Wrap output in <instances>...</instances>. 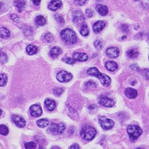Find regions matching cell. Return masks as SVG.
I'll return each mask as SVG.
<instances>
[{
	"mask_svg": "<svg viewBox=\"0 0 149 149\" xmlns=\"http://www.w3.org/2000/svg\"><path fill=\"white\" fill-rule=\"evenodd\" d=\"M44 106L46 107V109L49 111H53L56 107V102L53 100H51L49 99H46L44 101Z\"/></svg>",
	"mask_w": 149,
	"mask_h": 149,
	"instance_id": "obj_17",
	"label": "cell"
},
{
	"mask_svg": "<svg viewBox=\"0 0 149 149\" xmlns=\"http://www.w3.org/2000/svg\"><path fill=\"white\" fill-rule=\"evenodd\" d=\"M11 17H12V19L14 22H18V20H19V18H18V17L17 16V15H16V14H13V15H12V16H11Z\"/></svg>",
	"mask_w": 149,
	"mask_h": 149,
	"instance_id": "obj_41",
	"label": "cell"
},
{
	"mask_svg": "<svg viewBox=\"0 0 149 149\" xmlns=\"http://www.w3.org/2000/svg\"><path fill=\"white\" fill-rule=\"evenodd\" d=\"M87 0H74V3L78 6H83L86 3Z\"/></svg>",
	"mask_w": 149,
	"mask_h": 149,
	"instance_id": "obj_39",
	"label": "cell"
},
{
	"mask_svg": "<svg viewBox=\"0 0 149 149\" xmlns=\"http://www.w3.org/2000/svg\"><path fill=\"white\" fill-rule=\"evenodd\" d=\"M143 74L144 77L147 80H148L149 79V70H148V69L144 70L143 72Z\"/></svg>",
	"mask_w": 149,
	"mask_h": 149,
	"instance_id": "obj_40",
	"label": "cell"
},
{
	"mask_svg": "<svg viewBox=\"0 0 149 149\" xmlns=\"http://www.w3.org/2000/svg\"><path fill=\"white\" fill-rule=\"evenodd\" d=\"M99 123L101 126V127L106 130H109L113 128L114 126V122L111 120V119L107 118L106 117L102 116L99 119Z\"/></svg>",
	"mask_w": 149,
	"mask_h": 149,
	"instance_id": "obj_6",
	"label": "cell"
},
{
	"mask_svg": "<svg viewBox=\"0 0 149 149\" xmlns=\"http://www.w3.org/2000/svg\"><path fill=\"white\" fill-rule=\"evenodd\" d=\"M85 14L88 18H91L94 16V12L91 9H87L85 11Z\"/></svg>",
	"mask_w": 149,
	"mask_h": 149,
	"instance_id": "obj_37",
	"label": "cell"
},
{
	"mask_svg": "<svg viewBox=\"0 0 149 149\" xmlns=\"http://www.w3.org/2000/svg\"><path fill=\"white\" fill-rule=\"evenodd\" d=\"M7 81H8V77L6 74H0V87H4L5 85H6Z\"/></svg>",
	"mask_w": 149,
	"mask_h": 149,
	"instance_id": "obj_27",
	"label": "cell"
},
{
	"mask_svg": "<svg viewBox=\"0 0 149 149\" xmlns=\"http://www.w3.org/2000/svg\"><path fill=\"white\" fill-rule=\"evenodd\" d=\"M37 125L40 128H45L49 125V121L45 118L40 119L37 121Z\"/></svg>",
	"mask_w": 149,
	"mask_h": 149,
	"instance_id": "obj_24",
	"label": "cell"
},
{
	"mask_svg": "<svg viewBox=\"0 0 149 149\" xmlns=\"http://www.w3.org/2000/svg\"><path fill=\"white\" fill-rule=\"evenodd\" d=\"M127 56L130 58H132V59L135 58L138 56H139V52L133 49H130L127 51Z\"/></svg>",
	"mask_w": 149,
	"mask_h": 149,
	"instance_id": "obj_26",
	"label": "cell"
},
{
	"mask_svg": "<svg viewBox=\"0 0 149 149\" xmlns=\"http://www.w3.org/2000/svg\"><path fill=\"white\" fill-rule=\"evenodd\" d=\"M96 134V130L90 126H84L80 131L81 137L86 141H91L94 139Z\"/></svg>",
	"mask_w": 149,
	"mask_h": 149,
	"instance_id": "obj_3",
	"label": "cell"
},
{
	"mask_svg": "<svg viewBox=\"0 0 149 149\" xmlns=\"http://www.w3.org/2000/svg\"><path fill=\"white\" fill-rule=\"evenodd\" d=\"M99 103L100 105H101L104 107H111L114 106V102L113 100L108 98L107 97H101L99 99Z\"/></svg>",
	"mask_w": 149,
	"mask_h": 149,
	"instance_id": "obj_11",
	"label": "cell"
},
{
	"mask_svg": "<svg viewBox=\"0 0 149 149\" xmlns=\"http://www.w3.org/2000/svg\"><path fill=\"white\" fill-rule=\"evenodd\" d=\"M85 85H86L87 87H95L97 86L96 84L92 80H90V81H87V82L85 84Z\"/></svg>",
	"mask_w": 149,
	"mask_h": 149,
	"instance_id": "obj_38",
	"label": "cell"
},
{
	"mask_svg": "<svg viewBox=\"0 0 149 149\" xmlns=\"http://www.w3.org/2000/svg\"><path fill=\"white\" fill-rule=\"evenodd\" d=\"M37 51H38L37 47L36 46L32 45V44L27 46V48H26V51L29 55H33L36 54L37 53Z\"/></svg>",
	"mask_w": 149,
	"mask_h": 149,
	"instance_id": "obj_22",
	"label": "cell"
},
{
	"mask_svg": "<svg viewBox=\"0 0 149 149\" xmlns=\"http://www.w3.org/2000/svg\"><path fill=\"white\" fill-rule=\"evenodd\" d=\"M80 33L83 36H87L89 34V29L87 25H83L80 29Z\"/></svg>",
	"mask_w": 149,
	"mask_h": 149,
	"instance_id": "obj_28",
	"label": "cell"
},
{
	"mask_svg": "<svg viewBox=\"0 0 149 149\" xmlns=\"http://www.w3.org/2000/svg\"><path fill=\"white\" fill-rule=\"evenodd\" d=\"M96 10L102 16H106L108 13V8L104 5H97L96 6Z\"/></svg>",
	"mask_w": 149,
	"mask_h": 149,
	"instance_id": "obj_18",
	"label": "cell"
},
{
	"mask_svg": "<svg viewBox=\"0 0 149 149\" xmlns=\"http://www.w3.org/2000/svg\"><path fill=\"white\" fill-rule=\"evenodd\" d=\"M61 37L62 39L68 44H75L78 40L75 32L70 29L63 30L61 32Z\"/></svg>",
	"mask_w": 149,
	"mask_h": 149,
	"instance_id": "obj_2",
	"label": "cell"
},
{
	"mask_svg": "<svg viewBox=\"0 0 149 149\" xmlns=\"http://www.w3.org/2000/svg\"><path fill=\"white\" fill-rule=\"evenodd\" d=\"M65 125L63 123H60L59 124L53 123L48 128L47 132L54 135H61L65 132Z\"/></svg>",
	"mask_w": 149,
	"mask_h": 149,
	"instance_id": "obj_5",
	"label": "cell"
},
{
	"mask_svg": "<svg viewBox=\"0 0 149 149\" xmlns=\"http://www.w3.org/2000/svg\"><path fill=\"white\" fill-rule=\"evenodd\" d=\"M125 94L128 99H133L136 98L138 95V92L135 88L129 87L126 88L125 91Z\"/></svg>",
	"mask_w": 149,
	"mask_h": 149,
	"instance_id": "obj_13",
	"label": "cell"
},
{
	"mask_svg": "<svg viewBox=\"0 0 149 149\" xmlns=\"http://www.w3.org/2000/svg\"><path fill=\"white\" fill-rule=\"evenodd\" d=\"M37 145L33 141H30V142H27L25 143V148L27 149H34L36 148Z\"/></svg>",
	"mask_w": 149,
	"mask_h": 149,
	"instance_id": "obj_31",
	"label": "cell"
},
{
	"mask_svg": "<svg viewBox=\"0 0 149 149\" xmlns=\"http://www.w3.org/2000/svg\"><path fill=\"white\" fill-rule=\"evenodd\" d=\"M62 5L61 0H53L48 5V8L52 11H56L59 9Z\"/></svg>",
	"mask_w": 149,
	"mask_h": 149,
	"instance_id": "obj_14",
	"label": "cell"
},
{
	"mask_svg": "<svg viewBox=\"0 0 149 149\" xmlns=\"http://www.w3.org/2000/svg\"><path fill=\"white\" fill-rule=\"evenodd\" d=\"M63 92V89L61 88L56 87L53 89V93L55 95H60Z\"/></svg>",
	"mask_w": 149,
	"mask_h": 149,
	"instance_id": "obj_35",
	"label": "cell"
},
{
	"mask_svg": "<svg viewBox=\"0 0 149 149\" xmlns=\"http://www.w3.org/2000/svg\"><path fill=\"white\" fill-rule=\"evenodd\" d=\"M87 74L91 76L95 77L100 80V82L105 87L109 86L111 80L109 76H107L106 74H103L100 73L99 70L96 67H92V68H88L87 70Z\"/></svg>",
	"mask_w": 149,
	"mask_h": 149,
	"instance_id": "obj_1",
	"label": "cell"
},
{
	"mask_svg": "<svg viewBox=\"0 0 149 149\" xmlns=\"http://www.w3.org/2000/svg\"><path fill=\"white\" fill-rule=\"evenodd\" d=\"M94 46H95V47L97 49H99V50L101 49L102 47V42H101V40H99V39L95 40V42H94Z\"/></svg>",
	"mask_w": 149,
	"mask_h": 149,
	"instance_id": "obj_36",
	"label": "cell"
},
{
	"mask_svg": "<svg viewBox=\"0 0 149 149\" xmlns=\"http://www.w3.org/2000/svg\"><path fill=\"white\" fill-rule=\"evenodd\" d=\"M36 23L39 26H43L46 24V19L45 18L42 16L39 15L36 18Z\"/></svg>",
	"mask_w": 149,
	"mask_h": 149,
	"instance_id": "obj_25",
	"label": "cell"
},
{
	"mask_svg": "<svg viewBox=\"0 0 149 149\" xmlns=\"http://www.w3.org/2000/svg\"><path fill=\"white\" fill-rule=\"evenodd\" d=\"M44 39L48 42H51L53 40V36L50 33H47L44 35Z\"/></svg>",
	"mask_w": 149,
	"mask_h": 149,
	"instance_id": "obj_34",
	"label": "cell"
},
{
	"mask_svg": "<svg viewBox=\"0 0 149 149\" xmlns=\"http://www.w3.org/2000/svg\"><path fill=\"white\" fill-rule=\"evenodd\" d=\"M106 54L109 58H116L118 57L119 54H120V50H119L118 47H109L106 50Z\"/></svg>",
	"mask_w": 149,
	"mask_h": 149,
	"instance_id": "obj_12",
	"label": "cell"
},
{
	"mask_svg": "<svg viewBox=\"0 0 149 149\" xmlns=\"http://www.w3.org/2000/svg\"><path fill=\"white\" fill-rule=\"evenodd\" d=\"M12 120L14 124L19 128H24L26 125V121L24 119L18 115H13Z\"/></svg>",
	"mask_w": 149,
	"mask_h": 149,
	"instance_id": "obj_10",
	"label": "cell"
},
{
	"mask_svg": "<svg viewBox=\"0 0 149 149\" xmlns=\"http://www.w3.org/2000/svg\"><path fill=\"white\" fill-rule=\"evenodd\" d=\"M13 4L16 6L18 12H21L25 6V2L24 0H16L14 1Z\"/></svg>",
	"mask_w": 149,
	"mask_h": 149,
	"instance_id": "obj_21",
	"label": "cell"
},
{
	"mask_svg": "<svg viewBox=\"0 0 149 149\" xmlns=\"http://www.w3.org/2000/svg\"><path fill=\"white\" fill-rule=\"evenodd\" d=\"M0 36L3 39H8L10 36V32L5 27H0Z\"/></svg>",
	"mask_w": 149,
	"mask_h": 149,
	"instance_id": "obj_23",
	"label": "cell"
},
{
	"mask_svg": "<svg viewBox=\"0 0 149 149\" xmlns=\"http://www.w3.org/2000/svg\"><path fill=\"white\" fill-rule=\"evenodd\" d=\"M73 58L75 59V60L79 61H86L88 60V57L87 54L84 53H74L73 55Z\"/></svg>",
	"mask_w": 149,
	"mask_h": 149,
	"instance_id": "obj_16",
	"label": "cell"
},
{
	"mask_svg": "<svg viewBox=\"0 0 149 149\" xmlns=\"http://www.w3.org/2000/svg\"><path fill=\"white\" fill-rule=\"evenodd\" d=\"M127 132L131 141H135L142 133V130L138 126L130 125L128 127Z\"/></svg>",
	"mask_w": 149,
	"mask_h": 149,
	"instance_id": "obj_4",
	"label": "cell"
},
{
	"mask_svg": "<svg viewBox=\"0 0 149 149\" xmlns=\"http://www.w3.org/2000/svg\"><path fill=\"white\" fill-rule=\"evenodd\" d=\"M3 7V4L2 3H0V10H1Z\"/></svg>",
	"mask_w": 149,
	"mask_h": 149,
	"instance_id": "obj_44",
	"label": "cell"
},
{
	"mask_svg": "<svg viewBox=\"0 0 149 149\" xmlns=\"http://www.w3.org/2000/svg\"><path fill=\"white\" fill-rule=\"evenodd\" d=\"M32 1L35 5H39L40 3V1H41V0H32Z\"/></svg>",
	"mask_w": 149,
	"mask_h": 149,
	"instance_id": "obj_43",
	"label": "cell"
},
{
	"mask_svg": "<svg viewBox=\"0 0 149 149\" xmlns=\"http://www.w3.org/2000/svg\"><path fill=\"white\" fill-rule=\"evenodd\" d=\"M30 111H31V116L33 117H39L42 114L41 107L39 105H37V104H33V105L31 106V108H30Z\"/></svg>",
	"mask_w": 149,
	"mask_h": 149,
	"instance_id": "obj_8",
	"label": "cell"
},
{
	"mask_svg": "<svg viewBox=\"0 0 149 149\" xmlns=\"http://www.w3.org/2000/svg\"><path fill=\"white\" fill-rule=\"evenodd\" d=\"M73 75L72 73H70L66 71H61L59 72L56 76L57 80L60 82H68L72 79Z\"/></svg>",
	"mask_w": 149,
	"mask_h": 149,
	"instance_id": "obj_7",
	"label": "cell"
},
{
	"mask_svg": "<svg viewBox=\"0 0 149 149\" xmlns=\"http://www.w3.org/2000/svg\"><path fill=\"white\" fill-rule=\"evenodd\" d=\"M105 66L107 68V70L110 71V72H114V71L117 70L118 68L117 63L116 62L112 61H107L105 63Z\"/></svg>",
	"mask_w": 149,
	"mask_h": 149,
	"instance_id": "obj_19",
	"label": "cell"
},
{
	"mask_svg": "<svg viewBox=\"0 0 149 149\" xmlns=\"http://www.w3.org/2000/svg\"><path fill=\"white\" fill-rule=\"evenodd\" d=\"M62 61L63 62L67 63V64H69V65H73L76 62L75 59L73 58H70V57L63 58L62 59Z\"/></svg>",
	"mask_w": 149,
	"mask_h": 149,
	"instance_id": "obj_30",
	"label": "cell"
},
{
	"mask_svg": "<svg viewBox=\"0 0 149 149\" xmlns=\"http://www.w3.org/2000/svg\"><path fill=\"white\" fill-rule=\"evenodd\" d=\"M1 114H2V110H1V109H0V116H1Z\"/></svg>",
	"mask_w": 149,
	"mask_h": 149,
	"instance_id": "obj_45",
	"label": "cell"
},
{
	"mask_svg": "<svg viewBox=\"0 0 149 149\" xmlns=\"http://www.w3.org/2000/svg\"><path fill=\"white\" fill-rule=\"evenodd\" d=\"M148 58H149V56H148Z\"/></svg>",
	"mask_w": 149,
	"mask_h": 149,
	"instance_id": "obj_46",
	"label": "cell"
},
{
	"mask_svg": "<svg viewBox=\"0 0 149 149\" xmlns=\"http://www.w3.org/2000/svg\"><path fill=\"white\" fill-rule=\"evenodd\" d=\"M106 26V23L104 21L99 20L94 24L93 26V31L95 33H99L100 31L104 29Z\"/></svg>",
	"mask_w": 149,
	"mask_h": 149,
	"instance_id": "obj_15",
	"label": "cell"
},
{
	"mask_svg": "<svg viewBox=\"0 0 149 149\" xmlns=\"http://www.w3.org/2000/svg\"><path fill=\"white\" fill-rule=\"evenodd\" d=\"M9 133V130L6 126L2 125H0V134L2 135H7Z\"/></svg>",
	"mask_w": 149,
	"mask_h": 149,
	"instance_id": "obj_29",
	"label": "cell"
},
{
	"mask_svg": "<svg viewBox=\"0 0 149 149\" xmlns=\"http://www.w3.org/2000/svg\"><path fill=\"white\" fill-rule=\"evenodd\" d=\"M8 61V57L5 53L0 51V63H5Z\"/></svg>",
	"mask_w": 149,
	"mask_h": 149,
	"instance_id": "obj_32",
	"label": "cell"
},
{
	"mask_svg": "<svg viewBox=\"0 0 149 149\" xmlns=\"http://www.w3.org/2000/svg\"><path fill=\"white\" fill-rule=\"evenodd\" d=\"M69 148H70V149H79L80 147H79V145H78V144L74 143V144L72 145V146H70Z\"/></svg>",
	"mask_w": 149,
	"mask_h": 149,
	"instance_id": "obj_42",
	"label": "cell"
},
{
	"mask_svg": "<svg viewBox=\"0 0 149 149\" xmlns=\"http://www.w3.org/2000/svg\"><path fill=\"white\" fill-rule=\"evenodd\" d=\"M62 53V50L61 48L58 47H53L50 51V55L51 57L53 58H57Z\"/></svg>",
	"mask_w": 149,
	"mask_h": 149,
	"instance_id": "obj_20",
	"label": "cell"
},
{
	"mask_svg": "<svg viewBox=\"0 0 149 149\" xmlns=\"http://www.w3.org/2000/svg\"><path fill=\"white\" fill-rule=\"evenodd\" d=\"M54 18H55V19L56 20V21L58 22L59 24H63L65 23L64 18H63V17L61 15H59V14L55 15Z\"/></svg>",
	"mask_w": 149,
	"mask_h": 149,
	"instance_id": "obj_33",
	"label": "cell"
},
{
	"mask_svg": "<svg viewBox=\"0 0 149 149\" xmlns=\"http://www.w3.org/2000/svg\"><path fill=\"white\" fill-rule=\"evenodd\" d=\"M85 20L84 14L80 11H74L73 13V22L75 24H81Z\"/></svg>",
	"mask_w": 149,
	"mask_h": 149,
	"instance_id": "obj_9",
	"label": "cell"
}]
</instances>
